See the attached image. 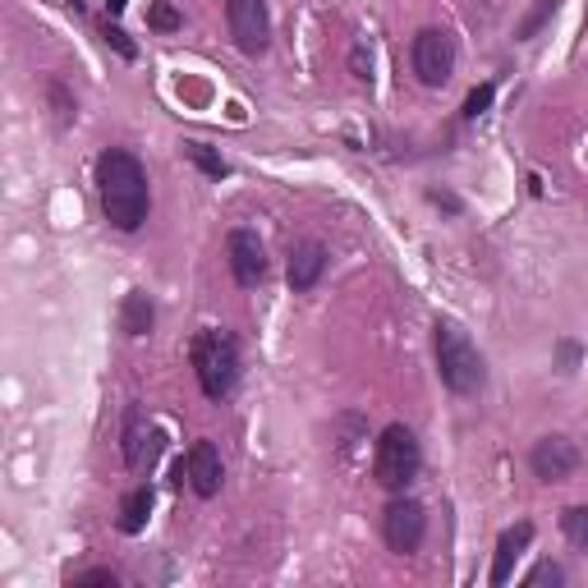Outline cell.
Wrapping results in <instances>:
<instances>
[{
    "label": "cell",
    "instance_id": "3",
    "mask_svg": "<svg viewBox=\"0 0 588 588\" xmlns=\"http://www.w3.org/2000/svg\"><path fill=\"white\" fill-rule=\"evenodd\" d=\"M193 373H199V386L207 400H226L239 382V345L226 332L207 326L193 340Z\"/></svg>",
    "mask_w": 588,
    "mask_h": 588
},
{
    "label": "cell",
    "instance_id": "24",
    "mask_svg": "<svg viewBox=\"0 0 588 588\" xmlns=\"http://www.w3.org/2000/svg\"><path fill=\"white\" fill-rule=\"evenodd\" d=\"M51 101H56V120L60 124H70V116H74V106L64 101V93H60V83H51Z\"/></svg>",
    "mask_w": 588,
    "mask_h": 588
},
{
    "label": "cell",
    "instance_id": "21",
    "mask_svg": "<svg viewBox=\"0 0 588 588\" xmlns=\"http://www.w3.org/2000/svg\"><path fill=\"white\" fill-rule=\"evenodd\" d=\"M120 579H116V571H83V575H74V588H116Z\"/></svg>",
    "mask_w": 588,
    "mask_h": 588
},
{
    "label": "cell",
    "instance_id": "11",
    "mask_svg": "<svg viewBox=\"0 0 588 588\" xmlns=\"http://www.w3.org/2000/svg\"><path fill=\"white\" fill-rule=\"evenodd\" d=\"M184 469H189V488L199 492V496H216V492H221V483H226L221 451H216L212 442H193Z\"/></svg>",
    "mask_w": 588,
    "mask_h": 588
},
{
    "label": "cell",
    "instance_id": "25",
    "mask_svg": "<svg viewBox=\"0 0 588 588\" xmlns=\"http://www.w3.org/2000/svg\"><path fill=\"white\" fill-rule=\"evenodd\" d=\"M124 5H129V0H106V10H111V14H124Z\"/></svg>",
    "mask_w": 588,
    "mask_h": 588
},
{
    "label": "cell",
    "instance_id": "15",
    "mask_svg": "<svg viewBox=\"0 0 588 588\" xmlns=\"http://www.w3.org/2000/svg\"><path fill=\"white\" fill-rule=\"evenodd\" d=\"M147 515H152V488L143 483V488H134V492L120 501V529L124 533H139L147 525Z\"/></svg>",
    "mask_w": 588,
    "mask_h": 588
},
{
    "label": "cell",
    "instance_id": "14",
    "mask_svg": "<svg viewBox=\"0 0 588 588\" xmlns=\"http://www.w3.org/2000/svg\"><path fill=\"white\" fill-rule=\"evenodd\" d=\"M152 322H157V313H152V299L143 290H129L124 295V309H120V332L124 336H147Z\"/></svg>",
    "mask_w": 588,
    "mask_h": 588
},
{
    "label": "cell",
    "instance_id": "23",
    "mask_svg": "<svg viewBox=\"0 0 588 588\" xmlns=\"http://www.w3.org/2000/svg\"><path fill=\"white\" fill-rule=\"evenodd\" d=\"M106 41H111V47H116L124 60H134V56H139V47L129 41V33H124V28H116V24H106Z\"/></svg>",
    "mask_w": 588,
    "mask_h": 588
},
{
    "label": "cell",
    "instance_id": "4",
    "mask_svg": "<svg viewBox=\"0 0 588 588\" xmlns=\"http://www.w3.org/2000/svg\"><path fill=\"white\" fill-rule=\"evenodd\" d=\"M423 469V451L419 437L405 428V423H391L382 437H377V455H373V473L386 492H405L413 478Z\"/></svg>",
    "mask_w": 588,
    "mask_h": 588
},
{
    "label": "cell",
    "instance_id": "19",
    "mask_svg": "<svg viewBox=\"0 0 588 588\" xmlns=\"http://www.w3.org/2000/svg\"><path fill=\"white\" fill-rule=\"evenodd\" d=\"M552 14H556V0H542V5H538V10H533V14L525 19V24H519V41H529V37H533V33L542 28V24H548Z\"/></svg>",
    "mask_w": 588,
    "mask_h": 588
},
{
    "label": "cell",
    "instance_id": "22",
    "mask_svg": "<svg viewBox=\"0 0 588 588\" xmlns=\"http://www.w3.org/2000/svg\"><path fill=\"white\" fill-rule=\"evenodd\" d=\"M565 575H561V565H552V561H542V565H533V571L525 575V584L529 588H538V584H561Z\"/></svg>",
    "mask_w": 588,
    "mask_h": 588
},
{
    "label": "cell",
    "instance_id": "5",
    "mask_svg": "<svg viewBox=\"0 0 588 588\" xmlns=\"http://www.w3.org/2000/svg\"><path fill=\"white\" fill-rule=\"evenodd\" d=\"M409 64H413V74H419V83L442 88L455 70V37L446 28H423L409 47Z\"/></svg>",
    "mask_w": 588,
    "mask_h": 588
},
{
    "label": "cell",
    "instance_id": "16",
    "mask_svg": "<svg viewBox=\"0 0 588 588\" xmlns=\"http://www.w3.org/2000/svg\"><path fill=\"white\" fill-rule=\"evenodd\" d=\"M184 157L203 170V176H212V180H221V176H230V166H226V157L221 152H212L207 143H184Z\"/></svg>",
    "mask_w": 588,
    "mask_h": 588
},
{
    "label": "cell",
    "instance_id": "12",
    "mask_svg": "<svg viewBox=\"0 0 588 588\" xmlns=\"http://www.w3.org/2000/svg\"><path fill=\"white\" fill-rule=\"evenodd\" d=\"M322 272H326V249L317 244V239H299V244L290 249V290L309 295L322 280Z\"/></svg>",
    "mask_w": 588,
    "mask_h": 588
},
{
    "label": "cell",
    "instance_id": "2",
    "mask_svg": "<svg viewBox=\"0 0 588 588\" xmlns=\"http://www.w3.org/2000/svg\"><path fill=\"white\" fill-rule=\"evenodd\" d=\"M437 373L455 396H473V391H483V382H488L483 355L473 350V340L455 322H437Z\"/></svg>",
    "mask_w": 588,
    "mask_h": 588
},
{
    "label": "cell",
    "instance_id": "17",
    "mask_svg": "<svg viewBox=\"0 0 588 588\" xmlns=\"http://www.w3.org/2000/svg\"><path fill=\"white\" fill-rule=\"evenodd\" d=\"M561 529H565V538L575 542V548H588V506H571L561 515Z\"/></svg>",
    "mask_w": 588,
    "mask_h": 588
},
{
    "label": "cell",
    "instance_id": "8",
    "mask_svg": "<svg viewBox=\"0 0 588 588\" xmlns=\"http://www.w3.org/2000/svg\"><path fill=\"white\" fill-rule=\"evenodd\" d=\"M161 428L147 419V409L134 405L124 413V465L134 469V473H147L152 465H157V455H161Z\"/></svg>",
    "mask_w": 588,
    "mask_h": 588
},
{
    "label": "cell",
    "instance_id": "1",
    "mask_svg": "<svg viewBox=\"0 0 588 588\" xmlns=\"http://www.w3.org/2000/svg\"><path fill=\"white\" fill-rule=\"evenodd\" d=\"M97 199L106 221L116 230L134 235L147 221V207H152V193H147V170L134 152L124 147H106L97 157Z\"/></svg>",
    "mask_w": 588,
    "mask_h": 588
},
{
    "label": "cell",
    "instance_id": "7",
    "mask_svg": "<svg viewBox=\"0 0 588 588\" xmlns=\"http://www.w3.org/2000/svg\"><path fill=\"white\" fill-rule=\"evenodd\" d=\"M226 19H230V37L244 56H263L272 41V14L267 0H226Z\"/></svg>",
    "mask_w": 588,
    "mask_h": 588
},
{
    "label": "cell",
    "instance_id": "6",
    "mask_svg": "<svg viewBox=\"0 0 588 588\" xmlns=\"http://www.w3.org/2000/svg\"><path fill=\"white\" fill-rule=\"evenodd\" d=\"M428 533V511L419 506L413 496H396L386 506L382 515V538H386V548L396 552V556H413L419 552V542Z\"/></svg>",
    "mask_w": 588,
    "mask_h": 588
},
{
    "label": "cell",
    "instance_id": "18",
    "mask_svg": "<svg viewBox=\"0 0 588 588\" xmlns=\"http://www.w3.org/2000/svg\"><path fill=\"white\" fill-rule=\"evenodd\" d=\"M147 24H152V28H157V33H176V28H180V14H176V10H170V5H166V0H157V5H152V10H147Z\"/></svg>",
    "mask_w": 588,
    "mask_h": 588
},
{
    "label": "cell",
    "instance_id": "20",
    "mask_svg": "<svg viewBox=\"0 0 588 588\" xmlns=\"http://www.w3.org/2000/svg\"><path fill=\"white\" fill-rule=\"evenodd\" d=\"M492 93H496L492 83H483V88H473V93H469V101H465V120H478V116H483L488 106H492Z\"/></svg>",
    "mask_w": 588,
    "mask_h": 588
},
{
    "label": "cell",
    "instance_id": "10",
    "mask_svg": "<svg viewBox=\"0 0 588 588\" xmlns=\"http://www.w3.org/2000/svg\"><path fill=\"white\" fill-rule=\"evenodd\" d=\"M529 465H533V473L542 478V483H561V478H571L579 469V451H575L571 437H561V432H556V437H542L533 446Z\"/></svg>",
    "mask_w": 588,
    "mask_h": 588
},
{
    "label": "cell",
    "instance_id": "13",
    "mask_svg": "<svg viewBox=\"0 0 588 588\" xmlns=\"http://www.w3.org/2000/svg\"><path fill=\"white\" fill-rule=\"evenodd\" d=\"M529 542H533V525H529V519H519L515 529L501 533V542H496V561H492V584H506V579H511L515 561L525 556Z\"/></svg>",
    "mask_w": 588,
    "mask_h": 588
},
{
    "label": "cell",
    "instance_id": "26",
    "mask_svg": "<svg viewBox=\"0 0 588 588\" xmlns=\"http://www.w3.org/2000/svg\"><path fill=\"white\" fill-rule=\"evenodd\" d=\"M64 5H70L74 14H83V0H64Z\"/></svg>",
    "mask_w": 588,
    "mask_h": 588
},
{
    "label": "cell",
    "instance_id": "9",
    "mask_svg": "<svg viewBox=\"0 0 588 588\" xmlns=\"http://www.w3.org/2000/svg\"><path fill=\"white\" fill-rule=\"evenodd\" d=\"M226 257H230V276L244 290H253L257 280L267 276V249H263V239H257V230H230Z\"/></svg>",
    "mask_w": 588,
    "mask_h": 588
}]
</instances>
